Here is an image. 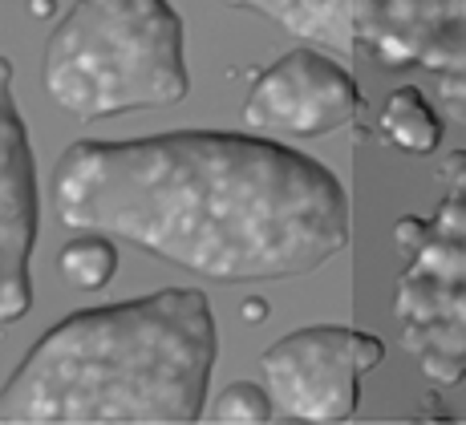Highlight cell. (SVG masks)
<instances>
[{
	"mask_svg": "<svg viewBox=\"0 0 466 425\" xmlns=\"http://www.w3.org/2000/svg\"><path fill=\"white\" fill-rule=\"evenodd\" d=\"M219 357L211 300L163 288L53 324L0 389V425H191Z\"/></svg>",
	"mask_w": 466,
	"mask_h": 425,
	"instance_id": "2",
	"label": "cell"
},
{
	"mask_svg": "<svg viewBox=\"0 0 466 425\" xmlns=\"http://www.w3.org/2000/svg\"><path fill=\"white\" fill-rule=\"evenodd\" d=\"M29 13L33 16H53L57 13V5H53V0H29Z\"/></svg>",
	"mask_w": 466,
	"mask_h": 425,
	"instance_id": "14",
	"label": "cell"
},
{
	"mask_svg": "<svg viewBox=\"0 0 466 425\" xmlns=\"http://www.w3.org/2000/svg\"><path fill=\"white\" fill-rule=\"evenodd\" d=\"M41 81L77 122L178 106L191 94L183 21L170 0H77L45 41Z\"/></svg>",
	"mask_w": 466,
	"mask_h": 425,
	"instance_id": "3",
	"label": "cell"
},
{
	"mask_svg": "<svg viewBox=\"0 0 466 425\" xmlns=\"http://www.w3.org/2000/svg\"><path fill=\"white\" fill-rule=\"evenodd\" d=\"M268 316V304L264 300H248L244 304V320H252V324H259Z\"/></svg>",
	"mask_w": 466,
	"mask_h": 425,
	"instance_id": "13",
	"label": "cell"
},
{
	"mask_svg": "<svg viewBox=\"0 0 466 425\" xmlns=\"http://www.w3.org/2000/svg\"><path fill=\"white\" fill-rule=\"evenodd\" d=\"M353 53L385 69H426L438 106L466 126V0H349Z\"/></svg>",
	"mask_w": 466,
	"mask_h": 425,
	"instance_id": "6",
	"label": "cell"
},
{
	"mask_svg": "<svg viewBox=\"0 0 466 425\" xmlns=\"http://www.w3.org/2000/svg\"><path fill=\"white\" fill-rule=\"evenodd\" d=\"M438 178L446 195L434 215L393 223L401 256L393 316L426 381L451 389L466 381V150L446 155Z\"/></svg>",
	"mask_w": 466,
	"mask_h": 425,
	"instance_id": "4",
	"label": "cell"
},
{
	"mask_svg": "<svg viewBox=\"0 0 466 425\" xmlns=\"http://www.w3.org/2000/svg\"><path fill=\"white\" fill-rule=\"evenodd\" d=\"M61 228L97 231L215 284H268L349 248V195L325 162L272 138L170 130L82 138L57 158Z\"/></svg>",
	"mask_w": 466,
	"mask_h": 425,
	"instance_id": "1",
	"label": "cell"
},
{
	"mask_svg": "<svg viewBox=\"0 0 466 425\" xmlns=\"http://www.w3.org/2000/svg\"><path fill=\"white\" fill-rule=\"evenodd\" d=\"M236 8H252V13L276 21L284 33L297 41L320 45L353 57V21H349V0H228Z\"/></svg>",
	"mask_w": 466,
	"mask_h": 425,
	"instance_id": "9",
	"label": "cell"
},
{
	"mask_svg": "<svg viewBox=\"0 0 466 425\" xmlns=\"http://www.w3.org/2000/svg\"><path fill=\"white\" fill-rule=\"evenodd\" d=\"M361 106L357 77L340 61L317 49H292L256 77L244 102V122L259 134L325 138L353 126Z\"/></svg>",
	"mask_w": 466,
	"mask_h": 425,
	"instance_id": "7",
	"label": "cell"
},
{
	"mask_svg": "<svg viewBox=\"0 0 466 425\" xmlns=\"http://www.w3.org/2000/svg\"><path fill=\"white\" fill-rule=\"evenodd\" d=\"M37 243V167L13 102V61L0 57V324L33 309L29 256Z\"/></svg>",
	"mask_w": 466,
	"mask_h": 425,
	"instance_id": "8",
	"label": "cell"
},
{
	"mask_svg": "<svg viewBox=\"0 0 466 425\" xmlns=\"http://www.w3.org/2000/svg\"><path fill=\"white\" fill-rule=\"evenodd\" d=\"M272 413H276L272 393L252 381H231L215 397V421L223 425H264L272 421Z\"/></svg>",
	"mask_w": 466,
	"mask_h": 425,
	"instance_id": "12",
	"label": "cell"
},
{
	"mask_svg": "<svg viewBox=\"0 0 466 425\" xmlns=\"http://www.w3.org/2000/svg\"><path fill=\"white\" fill-rule=\"evenodd\" d=\"M57 271L77 292H102L114 279V271H118V248H114L110 235L77 231V239H69L66 248H61Z\"/></svg>",
	"mask_w": 466,
	"mask_h": 425,
	"instance_id": "11",
	"label": "cell"
},
{
	"mask_svg": "<svg viewBox=\"0 0 466 425\" xmlns=\"http://www.w3.org/2000/svg\"><path fill=\"white\" fill-rule=\"evenodd\" d=\"M381 134L385 142H393L398 150L406 155H434L442 147V117L438 110L426 102V94L418 86H401L385 97V110H381Z\"/></svg>",
	"mask_w": 466,
	"mask_h": 425,
	"instance_id": "10",
	"label": "cell"
},
{
	"mask_svg": "<svg viewBox=\"0 0 466 425\" xmlns=\"http://www.w3.org/2000/svg\"><path fill=\"white\" fill-rule=\"evenodd\" d=\"M385 360V345L370 332L312 324L264 349V381L289 418L340 425L361 405V377Z\"/></svg>",
	"mask_w": 466,
	"mask_h": 425,
	"instance_id": "5",
	"label": "cell"
}]
</instances>
